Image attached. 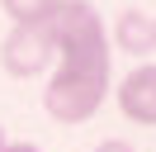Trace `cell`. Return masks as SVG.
Listing matches in <instances>:
<instances>
[{"mask_svg": "<svg viewBox=\"0 0 156 152\" xmlns=\"http://www.w3.org/2000/svg\"><path fill=\"white\" fill-rule=\"evenodd\" d=\"M48 24L57 62L43 90V109L57 124H85L109 100V28L90 0H62Z\"/></svg>", "mask_w": 156, "mask_h": 152, "instance_id": "6da1fadb", "label": "cell"}, {"mask_svg": "<svg viewBox=\"0 0 156 152\" xmlns=\"http://www.w3.org/2000/svg\"><path fill=\"white\" fill-rule=\"evenodd\" d=\"M57 62V43H52V24H29V28H10L0 38V66L14 81H33V76L52 71Z\"/></svg>", "mask_w": 156, "mask_h": 152, "instance_id": "7a4b0ae2", "label": "cell"}, {"mask_svg": "<svg viewBox=\"0 0 156 152\" xmlns=\"http://www.w3.org/2000/svg\"><path fill=\"white\" fill-rule=\"evenodd\" d=\"M114 104L128 124L156 128V62H137L123 81L114 86Z\"/></svg>", "mask_w": 156, "mask_h": 152, "instance_id": "3957f363", "label": "cell"}, {"mask_svg": "<svg viewBox=\"0 0 156 152\" xmlns=\"http://www.w3.org/2000/svg\"><path fill=\"white\" fill-rule=\"evenodd\" d=\"M109 43H114L118 52H128V57L151 62V52H156V14L151 10H137V5L118 10L114 28H109Z\"/></svg>", "mask_w": 156, "mask_h": 152, "instance_id": "277c9868", "label": "cell"}, {"mask_svg": "<svg viewBox=\"0 0 156 152\" xmlns=\"http://www.w3.org/2000/svg\"><path fill=\"white\" fill-rule=\"evenodd\" d=\"M62 0H0V10L10 14V28H29V24H48L57 14Z\"/></svg>", "mask_w": 156, "mask_h": 152, "instance_id": "5b68a950", "label": "cell"}, {"mask_svg": "<svg viewBox=\"0 0 156 152\" xmlns=\"http://www.w3.org/2000/svg\"><path fill=\"white\" fill-rule=\"evenodd\" d=\"M95 152H137V147H133L128 138H104V142H99Z\"/></svg>", "mask_w": 156, "mask_h": 152, "instance_id": "8992f818", "label": "cell"}, {"mask_svg": "<svg viewBox=\"0 0 156 152\" xmlns=\"http://www.w3.org/2000/svg\"><path fill=\"white\" fill-rule=\"evenodd\" d=\"M0 152H43V147H33V142H5Z\"/></svg>", "mask_w": 156, "mask_h": 152, "instance_id": "52a82bcc", "label": "cell"}, {"mask_svg": "<svg viewBox=\"0 0 156 152\" xmlns=\"http://www.w3.org/2000/svg\"><path fill=\"white\" fill-rule=\"evenodd\" d=\"M0 147H5V128H0Z\"/></svg>", "mask_w": 156, "mask_h": 152, "instance_id": "ba28073f", "label": "cell"}]
</instances>
